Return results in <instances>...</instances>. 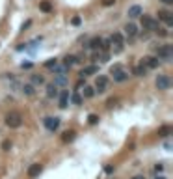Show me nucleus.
Listing matches in <instances>:
<instances>
[{
    "label": "nucleus",
    "mask_w": 173,
    "mask_h": 179,
    "mask_svg": "<svg viewBox=\"0 0 173 179\" xmlns=\"http://www.w3.org/2000/svg\"><path fill=\"white\" fill-rule=\"evenodd\" d=\"M110 73H112V77H114L115 82H125V80L128 78V71H127L121 64H114L112 69H110Z\"/></svg>",
    "instance_id": "nucleus-1"
},
{
    "label": "nucleus",
    "mask_w": 173,
    "mask_h": 179,
    "mask_svg": "<svg viewBox=\"0 0 173 179\" xmlns=\"http://www.w3.org/2000/svg\"><path fill=\"white\" fill-rule=\"evenodd\" d=\"M156 52V58L158 60H164V62H171L173 60V47L171 45H160L155 49Z\"/></svg>",
    "instance_id": "nucleus-2"
},
{
    "label": "nucleus",
    "mask_w": 173,
    "mask_h": 179,
    "mask_svg": "<svg viewBox=\"0 0 173 179\" xmlns=\"http://www.w3.org/2000/svg\"><path fill=\"white\" fill-rule=\"evenodd\" d=\"M6 125H8L9 129H19L20 125H23V116H20L19 112H8L6 114Z\"/></svg>",
    "instance_id": "nucleus-3"
},
{
    "label": "nucleus",
    "mask_w": 173,
    "mask_h": 179,
    "mask_svg": "<svg viewBox=\"0 0 173 179\" xmlns=\"http://www.w3.org/2000/svg\"><path fill=\"white\" fill-rule=\"evenodd\" d=\"M142 17V26L143 30H149V32H156L160 28V24H158V19L151 17V15H140Z\"/></svg>",
    "instance_id": "nucleus-4"
},
{
    "label": "nucleus",
    "mask_w": 173,
    "mask_h": 179,
    "mask_svg": "<svg viewBox=\"0 0 173 179\" xmlns=\"http://www.w3.org/2000/svg\"><path fill=\"white\" fill-rule=\"evenodd\" d=\"M123 45H125V37H123L121 32H114L112 37H110V47H114V52H121Z\"/></svg>",
    "instance_id": "nucleus-5"
},
{
    "label": "nucleus",
    "mask_w": 173,
    "mask_h": 179,
    "mask_svg": "<svg viewBox=\"0 0 173 179\" xmlns=\"http://www.w3.org/2000/svg\"><path fill=\"white\" fill-rule=\"evenodd\" d=\"M108 90V77H104V75H99L95 80V92L99 93H104Z\"/></svg>",
    "instance_id": "nucleus-6"
},
{
    "label": "nucleus",
    "mask_w": 173,
    "mask_h": 179,
    "mask_svg": "<svg viewBox=\"0 0 173 179\" xmlns=\"http://www.w3.org/2000/svg\"><path fill=\"white\" fill-rule=\"evenodd\" d=\"M156 88L158 90H169L171 88V78L168 75H158L156 77Z\"/></svg>",
    "instance_id": "nucleus-7"
},
{
    "label": "nucleus",
    "mask_w": 173,
    "mask_h": 179,
    "mask_svg": "<svg viewBox=\"0 0 173 179\" xmlns=\"http://www.w3.org/2000/svg\"><path fill=\"white\" fill-rule=\"evenodd\" d=\"M43 123H45V127H47V131H50V133H54L58 127H60V118H56V116H48V118H45L43 120Z\"/></svg>",
    "instance_id": "nucleus-8"
},
{
    "label": "nucleus",
    "mask_w": 173,
    "mask_h": 179,
    "mask_svg": "<svg viewBox=\"0 0 173 179\" xmlns=\"http://www.w3.org/2000/svg\"><path fill=\"white\" fill-rule=\"evenodd\" d=\"M142 64H143L145 67H147V69H156V67H158V64H160V60H158V58H155V56H143Z\"/></svg>",
    "instance_id": "nucleus-9"
},
{
    "label": "nucleus",
    "mask_w": 173,
    "mask_h": 179,
    "mask_svg": "<svg viewBox=\"0 0 173 179\" xmlns=\"http://www.w3.org/2000/svg\"><path fill=\"white\" fill-rule=\"evenodd\" d=\"M158 19L160 21H164L168 26H171L173 24V13L171 11H168V10H160L158 11Z\"/></svg>",
    "instance_id": "nucleus-10"
},
{
    "label": "nucleus",
    "mask_w": 173,
    "mask_h": 179,
    "mask_svg": "<svg viewBox=\"0 0 173 179\" xmlns=\"http://www.w3.org/2000/svg\"><path fill=\"white\" fill-rule=\"evenodd\" d=\"M41 172H43V166H41L39 162H34L32 166L28 168V172H26V174H28V177H30V179H34V177H37V175L41 174Z\"/></svg>",
    "instance_id": "nucleus-11"
},
{
    "label": "nucleus",
    "mask_w": 173,
    "mask_h": 179,
    "mask_svg": "<svg viewBox=\"0 0 173 179\" xmlns=\"http://www.w3.org/2000/svg\"><path fill=\"white\" fill-rule=\"evenodd\" d=\"M143 13V10H142V6H138V4H134V6H130L128 8V11H127V15L130 17V19H136V17H140Z\"/></svg>",
    "instance_id": "nucleus-12"
},
{
    "label": "nucleus",
    "mask_w": 173,
    "mask_h": 179,
    "mask_svg": "<svg viewBox=\"0 0 173 179\" xmlns=\"http://www.w3.org/2000/svg\"><path fill=\"white\" fill-rule=\"evenodd\" d=\"M97 73H99V67H97V65H86L84 69L80 71V77L84 78V77H89V75H97Z\"/></svg>",
    "instance_id": "nucleus-13"
},
{
    "label": "nucleus",
    "mask_w": 173,
    "mask_h": 179,
    "mask_svg": "<svg viewBox=\"0 0 173 179\" xmlns=\"http://www.w3.org/2000/svg\"><path fill=\"white\" fill-rule=\"evenodd\" d=\"M58 93H60V90H58V86L54 84H47V97L48 99H54V97H58Z\"/></svg>",
    "instance_id": "nucleus-14"
},
{
    "label": "nucleus",
    "mask_w": 173,
    "mask_h": 179,
    "mask_svg": "<svg viewBox=\"0 0 173 179\" xmlns=\"http://www.w3.org/2000/svg\"><path fill=\"white\" fill-rule=\"evenodd\" d=\"M123 30H125V34H127L128 37H134V36H138V26H136L134 23H127Z\"/></svg>",
    "instance_id": "nucleus-15"
},
{
    "label": "nucleus",
    "mask_w": 173,
    "mask_h": 179,
    "mask_svg": "<svg viewBox=\"0 0 173 179\" xmlns=\"http://www.w3.org/2000/svg\"><path fill=\"white\" fill-rule=\"evenodd\" d=\"M93 60H97V62H101V64H106V62L110 60V54L106 52V51H97L95 52V56H93Z\"/></svg>",
    "instance_id": "nucleus-16"
},
{
    "label": "nucleus",
    "mask_w": 173,
    "mask_h": 179,
    "mask_svg": "<svg viewBox=\"0 0 173 179\" xmlns=\"http://www.w3.org/2000/svg\"><path fill=\"white\" fill-rule=\"evenodd\" d=\"M20 92L24 95H28V97H32V95L36 93V88H34V84H23L20 86Z\"/></svg>",
    "instance_id": "nucleus-17"
},
{
    "label": "nucleus",
    "mask_w": 173,
    "mask_h": 179,
    "mask_svg": "<svg viewBox=\"0 0 173 179\" xmlns=\"http://www.w3.org/2000/svg\"><path fill=\"white\" fill-rule=\"evenodd\" d=\"M50 71H52L54 75H65V73L69 71V67H67L65 64H64V65H58V64H56L54 67H50Z\"/></svg>",
    "instance_id": "nucleus-18"
},
{
    "label": "nucleus",
    "mask_w": 173,
    "mask_h": 179,
    "mask_svg": "<svg viewBox=\"0 0 173 179\" xmlns=\"http://www.w3.org/2000/svg\"><path fill=\"white\" fill-rule=\"evenodd\" d=\"M74 134H77L74 131H65V133L61 134V142H64V144H69V142H73V140H74Z\"/></svg>",
    "instance_id": "nucleus-19"
},
{
    "label": "nucleus",
    "mask_w": 173,
    "mask_h": 179,
    "mask_svg": "<svg viewBox=\"0 0 173 179\" xmlns=\"http://www.w3.org/2000/svg\"><path fill=\"white\" fill-rule=\"evenodd\" d=\"M58 95H60V108H65L69 105V92H61Z\"/></svg>",
    "instance_id": "nucleus-20"
},
{
    "label": "nucleus",
    "mask_w": 173,
    "mask_h": 179,
    "mask_svg": "<svg viewBox=\"0 0 173 179\" xmlns=\"http://www.w3.org/2000/svg\"><path fill=\"white\" fill-rule=\"evenodd\" d=\"M39 10L45 11V13H50L52 11V4L48 2V0H43V2H39Z\"/></svg>",
    "instance_id": "nucleus-21"
},
{
    "label": "nucleus",
    "mask_w": 173,
    "mask_h": 179,
    "mask_svg": "<svg viewBox=\"0 0 173 179\" xmlns=\"http://www.w3.org/2000/svg\"><path fill=\"white\" fill-rule=\"evenodd\" d=\"M32 84H34V86L45 84V77H43V75H32Z\"/></svg>",
    "instance_id": "nucleus-22"
},
{
    "label": "nucleus",
    "mask_w": 173,
    "mask_h": 179,
    "mask_svg": "<svg viewBox=\"0 0 173 179\" xmlns=\"http://www.w3.org/2000/svg\"><path fill=\"white\" fill-rule=\"evenodd\" d=\"M145 73H147V67H145L143 64L134 67V75H136V77H145Z\"/></svg>",
    "instance_id": "nucleus-23"
},
{
    "label": "nucleus",
    "mask_w": 173,
    "mask_h": 179,
    "mask_svg": "<svg viewBox=\"0 0 173 179\" xmlns=\"http://www.w3.org/2000/svg\"><path fill=\"white\" fill-rule=\"evenodd\" d=\"M78 62H80V60H78L77 56H65V58H64V64H65L67 67H71V65H74V64H78Z\"/></svg>",
    "instance_id": "nucleus-24"
},
{
    "label": "nucleus",
    "mask_w": 173,
    "mask_h": 179,
    "mask_svg": "<svg viewBox=\"0 0 173 179\" xmlns=\"http://www.w3.org/2000/svg\"><path fill=\"white\" fill-rule=\"evenodd\" d=\"M54 84H56V86H65L67 84V77H65V75H56Z\"/></svg>",
    "instance_id": "nucleus-25"
},
{
    "label": "nucleus",
    "mask_w": 173,
    "mask_h": 179,
    "mask_svg": "<svg viewBox=\"0 0 173 179\" xmlns=\"http://www.w3.org/2000/svg\"><path fill=\"white\" fill-rule=\"evenodd\" d=\"M71 101H73V105H82V97L78 95L77 90H74V92L71 93Z\"/></svg>",
    "instance_id": "nucleus-26"
},
{
    "label": "nucleus",
    "mask_w": 173,
    "mask_h": 179,
    "mask_svg": "<svg viewBox=\"0 0 173 179\" xmlns=\"http://www.w3.org/2000/svg\"><path fill=\"white\" fill-rule=\"evenodd\" d=\"M93 95H95V88H91V86H84V97L91 99Z\"/></svg>",
    "instance_id": "nucleus-27"
},
{
    "label": "nucleus",
    "mask_w": 173,
    "mask_h": 179,
    "mask_svg": "<svg viewBox=\"0 0 173 179\" xmlns=\"http://www.w3.org/2000/svg\"><path fill=\"white\" fill-rule=\"evenodd\" d=\"M88 123L89 125H97V123H99V116L97 114H89L88 116Z\"/></svg>",
    "instance_id": "nucleus-28"
},
{
    "label": "nucleus",
    "mask_w": 173,
    "mask_h": 179,
    "mask_svg": "<svg viewBox=\"0 0 173 179\" xmlns=\"http://www.w3.org/2000/svg\"><path fill=\"white\" fill-rule=\"evenodd\" d=\"M71 24H73V26H80V24H82V17H80V15H74V17L71 19Z\"/></svg>",
    "instance_id": "nucleus-29"
},
{
    "label": "nucleus",
    "mask_w": 173,
    "mask_h": 179,
    "mask_svg": "<svg viewBox=\"0 0 173 179\" xmlns=\"http://www.w3.org/2000/svg\"><path fill=\"white\" fill-rule=\"evenodd\" d=\"M58 64V60H54V58H50V60H47L45 62V67H47V69H50V67H54V65H56Z\"/></svg>",
    "instance_id": "nucleus-30"
},
{
    "label": "nucleus",
    "mask_w": 173,
    "mask_h": 179,
    "mask_svg": "<svg viewBox=\"0 0 173 179\" xmlns=\"http://www.w3.org/2000/svg\"><path fill=\"white\" fill-rule=\"evenodd\" d=\"M168 133H171V127H162L160 131H158V134H160V136H168Z\"/></svg>",
    "instance_id": "nucleus-31"
},
{
    "label": "nucleus",
    "mask_w": 173,
    "mask_h": 179,
    "mask_svg": "<svg viewBox=\"0 0 173 179\" xmlns=\"http://www.w3.org/2000/svg\"><path fill=\"white\" fill-rule=\"evenodd\" d=\"M9 147H11V142H9V140H4V142H2V149H4V151H9Z\"/></svg>",
    "instance_id": "nucleus-32"
},
{
    "label": "nucleus",
    "mask_w": 173,
    "mask_h": 179,
    "mask_svg": "<svg viewBox=\"0 0 173 179\" xmlns=\"http://www.w3.org/2000/svg\"><path fill=\"white\" fill-rule=\"evenodd\" d=\"M115 4V0H102V6L104 8H110V6H114Z\"/></svg>",
    "instance_id": "nucleus-33"
},
{
    "label": "nucleus",
    "mask_w": 173,
    "mask_h": 179,
    "mask_svg": "<svg viewBox=\"0 0 173 179\" xmlns=\"http://www.w3.org/2000/svg\"><path fill=\"white\" fill-rule=\"evenodd\" d=\"M162 170H164V164H162V162L155 164V172H162Z\"/></svg>",
    "instance_id": "nucleus-34"
},
{
    "label": "nucleus",
    "mask_w": 173,
    "mask_h": 179,
    "mask_svg": "<svg viewBox=\"0 0 173 179\" xmlns=\"http://www.w3.org/2000/svg\"><path fill=\"white\" fill-rule=\"evenodd\" d=\"M115 103H117V99H108V103H106V105H108V106H114Z\"/></svg>",
    "instance_id": "nucleus-35"
},
{
    "label": "nucleus",
    "mask_w": 173,
    "mask_h": 179,
    "mask_svg": "<svg viewBox=\"0 0 173 179\" xmlns=\"http://www.w3.org/2000/svg\"><path fill=\"white\" fill-rule=\"evenodd\" d=\"M20 67H23V69H30V67H32V64H30V62H26V64H23Z\"/></svg>",
    "instance_id": "nucleus-36"
},
{
    "label": "nucleus",
    "mask_w": 173,
    "mask_h": 179,
    "mask_svg": "<svg viewBox=\"0 0 173 179\" xmlns=\"http://www.w3.org/2000/svg\"><path fill=\"white\" fill-rule=\"evenodd\" d=\"M104 172H106V174H112V172H114V166H106Z\"/></svg>",
    "instance_id": "nucleus-37"
},
{
    "label": "nucleus",
    "mask_w": 173,
    "mask_h": 179,
    "mask_svg": "<svg viewBox=\"0 0 173 179\" xmlns=\"http://www.w3.org/2000/svg\"><path fill=\"white\" fill-rule=\"evenodd\" d=\"M30 24H32V21H26V23L23 24V30H24V28H28V26H30Z\"/></svg>",
    "instance_id": "nucleus-38"
},
{
    "label": "nucleus",
    "mask_w": 173,
    "mask_h": 179,
    "mask_svg": "<svg viewBox=\"0 0 173 179\" xmlns=\"http://www.w3.org/2000/svg\"><path fill=\"white\" fill-rule=\"evenodd\" d=\"M82 86H84V80H78V84H77V90H80Z\"/></svg>",
    "instance_id": "nucleus-39"
},
{
    "label": "nucleus",
    "mask_w": 173,
    "mask_h": 179,
    "mask_svg": "<svg viewBox=\"0 0 173 179\" xmlns=\"http://www.w3.org/2000/svg\"><path fill=\"white\" fill-rule=\"evenodd\" d=\"M162 2H164V4H168V6H169V4H173V0H162Z\"/></svg>",
    "instance_id": "nucleus-40"
},
{
    "label": "nucleus",
    "mask_w": 173,
    "mask_h": 179,
    "mask_svg": "<svg viewBox=\"0 0 173 179\" xmlns=\"http://www.w3.org/2000/svg\"><path fill=\"white\" fill-rule=\"evenodd\" d=\"M132 179H145L143 175H136V177H132Z\"/></svg>",
    "instance_id": "nucleus-41"
},
{
    "label": "nucleus",
    "mask_w": 173,
    "mask_h": 179,
    "mask_svg": "<svg viewBox=\"0 0 173 179\" xmlns=\"http://www.w3.org/2000/svg\"><path fill=\"white\" fill-rule=\"evenodd\" d=\"M156 179H166V177L164 175H156Z\"/></svg>",
    "instance_id": "nucleus-42"
}]
</instances>
